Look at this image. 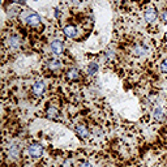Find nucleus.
<instances>
[{
	"label": "nucleus",
	"instance_id": "1",
	"mask_svg": "<svg viewBox=\"0 0 167 167\" xmlns=\"http://www.w3.org/2000/svg\"><path fill=\"white\" fill-rule=\"evenodd\" d=\"M22 21L28 25V26H37V25H39V22H41V17H39V14H37L35 12H26L24 16H22Z\"/></svg>",
	"mask_w": 167,
	"mask_h": 167
},
{
	"label": "nucleus",
	"instance_id": "2",
	"mask_svg": "<svg viewBox=\"0 0 167 167\" xmlns=\"http://www.w3.org/2000/svg\"><path fill=\"white\" fill-rule=\"evenodd\" d=\"M28 153H29L30 157L38 158V157H41L42 153H43V146L39 145V144H37V142H33V144H30V145L28 146Z\"/></svg>",
	"mask_w": 167,
	"mask_h": 167
},
{
	"label": "nucleus",
	"instance_id": "3",
	"mask_svg": "<svg viewBox=\"0 0 167 167\" xmlns=\"http://www.w3.org/2000/svg\"><path fill=\"white\" fill-rule=\"evenodd\" d=\"M144 18H145V21H146L148 24H154V22L157 21V18H158V13H157V11H155L154 8L149 7V8H146L145 12H144Z\"/></svg>",
	"mask_w": 167,
	"mask_h": 167
},
{
	"label": "nucleus",
	"instance_id": "4",
	"mask_svg": "<svg viewBox=\"0 0 167 167\" xmlns=\"http://www.w3.org/2000/svg\"><path fill=\"white\" fill-rule=\"evenodd\" d=\"M5 43L9 47V50H18L21 47V39H20L18 35H14V34L9 35Z\"/></svg>",
	"mask_w": 167,
	"mask_h": 167
},
{
	"label": "nucleus",
	"instance_id": "5",
	"mask_svg": "<svg viewBox=\"0 0 167 167\" xmlns=\"http://www.w3.org/2000/svg\"><path fill=\"white\" fill-rule=\"evenodd\" d=\"M50 47H51L52 54H54V55H56V56H59V55H62V54L64 52V44H63V42H62V41H59V39L52 41V42H51V44H50Z\"/></svg>",
	"mask_w": 167,
	"mask_h": 167
},
{
	"label": "nucleus",
	"instance_id": "6",
	"mask_svg": "<svg viewBox=\"0 0 167 167\" xmlns=\"http://www.w3.org/2000/svg\"><path fill=\"white\" fill-rule=\"evenodd\" d=\"M32 90H33V94L37 95V97L43 95V93H44V90H46V84H44L43 81H37V82H34Z\"/></svg>",
	"mask_w": 167,
	"mask_h": 167
},
{
	"label": "nucleus",
	"instance_id": "7",
	"mask_svg": "<svg viewBox=\"0 0 167 167\" xmlns=\"http://www.w3.org/2000/svg\"><path fill=\"white\" fill-rule=\"evenodd\" d=\"M63 32H64V34L67 35L68 38H76V37H77V34H78L77 28H76V26H73V25H67V26H64Z\"/></svg>",
	"mask_w": 167,
	"mask_h": 167
},
{
	"label": "nucleus",
	"instance_id": "8",
	"mask_svg": "<svg viewBox=\"0 0 167 167\" xmlns=\"http://www.w3.org/2000/svg\"><path fill=\"white\" fill-rule=\"evenodd\" d=\"M133 54L136 56H144L148 54V47L145 44H136L133 47Z\"/></svg>",
	"mask_w": 167,
	"mask_h": 167
},
{
	"label": "nucleus",
	"instance_id": "9",
	"mask_svg": "<svg viewBox=\"0 0 167 167\" xmlns=\"http://www.w3.org/2000/svg\"><path fill=\"white\" fill-rule=\"evenodd\" d=\"M153 116H154V119L158 120V122L163 120V119H165V110H163L161 106H157V107L153 110Z\"/></svg>",
	"mask_w": 167,
	"mask_h": 167
},
{
	"label": "nucleus",
	"instance_id": "10",
	"mask_svg": "<svg viewBox=\"0 0 167 167\" xmlns=\"http://www.w3.org/2000/svg\"><path fill=\"white\" fill-rule=\"evenodd\" d=\"M8 154L12 158H18V155H20V146H17L16 144H11L8 146Z\"/></svg>",
	"mask_w": 167,
	"mask_h": 167
},
{
	"label": "nucleus",
	"instance_id": "11",
	"mask_svg": "<svg viewBox=\"0 0 167 167\" xmlns=\"http://www.w3.org/2000/svg\"><path fill=\"white\" fill-rule=\"evenodd\" d=\"M76 132H77L78 136H81V137H88L89 136V131H88V128L84 124H78L76 127Z\"/></svg>",
	"mask_w": 167,
	"mask_h": 167
},
{
	"label": "nucleus",
	"instance_id": "12",
	"mask_svg": "<svg viewBox=\"0 0 167 167\" xmlns=\"http://www.w3.org/2000/svg\"><path fill=\"white\" fill-rule=\"evenodd\" d=\"M46 115H47V118H50V119H55V118H58L59 111H58V108H56V107L50 106V107L47 108V111H46Z\"/></svg>",
	"mask_w": 167,
	"mask_h": 167
},
{
	"label": "nucleus",
	"instance_id": "13",
	"mask_svg": "<svg viewBox=\"0 0 167 167\" xmlns=\"http://www.w3.org/2000/svg\"><path fill=\"white\" fill-rule=\"evenodd\" d=\"M67 77L69 80H77L78 77H80V73H78V70L76 69V68H72V69H69L67 72Z\"/></svg>",
	"mask_w": 167,
	"mask_h": 167
},
{
	"label": "nucleus",
	"instance_id": "14",
	"mask_svg": "<svg viewBox=\"0 0 167 167\" xmlns=\"http://www.w3.org/2000/svg\"><path fill=\"white\" fill-rule=\"evenodd\" d=\"M97 70H98V64L95 62H92L89 64V67H88V73L89 74H94V73H97Z\"/></svg>",
	"mask_w": 167,
	"mask_h": 167
},
{
	"label": "nucleus",
	"instance_id": "15",
	"mask_svg": "<svg viewBox=\"0 0 167 167\" xmlns=\"http://www.w3.org/2000/svg\"><path fill=\"white\" fill-rule=\"evenodd\" d=\"M60 67H62V64H60L59 60H51V62L48 63V68H50L51 70H56V69H59Z\"/></svg>",
	"mask_w": 167,
	"mask_h": 167
},
{
	"label": "nucleus",
	"instance_id": "16",
	"mask_svg": "<svg viewBox=\"0 0 167 167\" xmlns=\"http://www.w3.org/2000/svg\"><path fill=\"white\" fill-rule=\"evenodd\" d=\"M161 70H162L163 73H167V59L163 60V63L161 64Z\"/></svg>",
	"mask_w": 167,
	"mask_h": 167
},
{
	"label": "nucleus",
	"instance_id": "17",
	"mask_svg": "<svg viewBox=\"0 0 167 167\" xmlns=\"http://www.w3.org/2000/svg\"><path fill=\"white\" fill-rule=\"evenodd\" d=\"M161 20H162L165 24H167V9H165V11L162 12V14H161Z\"/></svg>",
	"mask_w": 167,
	"mask_h": 167
},
{
	"label": "nucleus",
	"instance_id": "18",
	"mask_svg": "<svg viewBox=\"0 0 167 167\" xmlns=\"http://www.w3.org/2000/svg\"><path fill=\"white\" fill-rule=\"evenodd\" d=\"M80 167H92V165L89 163V162H84V163H81Z\"/></svg>",
	"mask_w": 167,
	"mask_h": 167
},
{
	"label": "nucleus",
	"instance_id": "19",
	"mask_svg": "<svg viewBox=\"0 0 167 167\" xmlns=\"http://www.w3.org/2000/svg\"><path fill=\"white\" fill-rule=\"evenodd\" d=\"M64 167H70V161H67V162L64 163Z\"/></svg>",
	"mask_w": 167,
	"mask_h": 167
}]
</instances>
